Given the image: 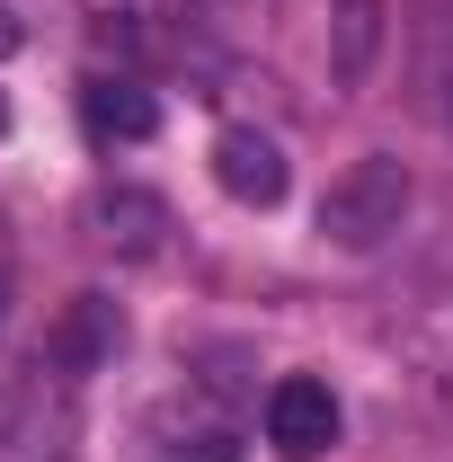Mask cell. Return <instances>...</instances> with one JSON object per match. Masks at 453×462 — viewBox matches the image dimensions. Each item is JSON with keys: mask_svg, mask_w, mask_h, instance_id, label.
Here are the masks:
<instances>
[{"mask_svg": "<svg viewBox=\"0 0 453 462\" xmlns=\"http://www.w3.org/2000/svg\"><path fill=\"white\" fill-rule=\"evenodd\" d=\"M383 36H392V9H383V0H338V18H329V71H338L347 89L374 80Z\"/></svg>", "mask_w": 453, "mask_h": 462, "instance_id": "52a82bcc", "label": "cell"}, {"mask_svg": "<svg viewBox=\"0 0 453 462\" xmlns=\"http://www.w3.org/2000/svg\"><path fill=\"white\" fill-rule=\"evenodd\" d=\"M400 223H409V170H400L392 152H365V161L347 178H329V196H320V240L347 249V258L383 249Z\"/></svg>", "mask_w": 453, "mask_h": 462, "instance_id": "6da1fadb", "label": "cell"}, {"mask_svg": "<svg viewBox=\"0 0 453 462\" xmlns=\"http://www.w3.org/2000/svg\"><path fill=\"white\" fill-rule=\"evenodd\" d=\"M0 311H9V267H0Z\"/></svg>", "mask_w": 453, "mask_h": 462, "instance_id": "8fae6325", "label": "cell"}, {"mask_svg": "<svg viewBox=\"0 0 453 462\" xmlns=\"http://www.w3.org/2000/svg\"><path fill=\"white\" fill-rule=\"evenodd\" d=\"M18 45H27V27H18V9H9V0H0V62L18 54Z\"/></svg>", "mask_w": 453, "mask_h": 462, "instance_id": "9c48e42d", "label": "cell"}, {"mask_svg": "<svg viewBox=\"0 0 453 462\" xmlns=\"http://www.w3.org/2000/svg\"><path fill=\"white\" fill-rule=\"evenodd\" d=\"M89 231H98V249H116V258H161L170 249V205L152 187H98L89 196Z\"/></svg>", "mask_w": 453, "mask_h": 462, "instance_id": "277c9868", "label": "cell"}, {"mask_svg": "<svg viewBox=\"0 0 453 462\" xmlns=\"http://www.w3.org/2000/svg\"><path fill=\"white\" fill-rule=\"evenodd\" d=\"M80 125H89L98 143H152V134H161V98H152L143 80H89V89H80Z\"/></svg>", "mask_w": 453, "mask_h": 462, "instance_id": "8992f818", "label": "cell"}, {"mask_svg": "<svg viewBox=\"0 0 453 462\" xmlns=\"http://www.w3.org/2000/svg\"><path fill=\"white\" fill-rule=\"evenodd\" d=\"M161 462H240V436L231 427H196V436L161 445Z\"/></svg>", "mask_w": 453, "mask_h": 462, "instance_id": "ba28073f", "label": "cell"}, {"mask_svg": "<svg viewBox=\"0 0 453 462\" xmlns=\"http://www.w3.org/2000/svg\"><path fill=\"white\" fill-rule=\"evenodd\" d=\"M214 187H223L231 205H284V152L258 134V125H223L214 134Z\"/></svg>", "mask_w": 453, "mask_h": 462, "instance_id": "3957f363", "label": "cell"}, {"mask_svg": "<svg viewBox=\"0 0 453 462\" xmlns=\"http://www.w3.org/2000/svg\"><path fill=\"white\" fill-rule=\"evenodd\" d=\"M116 338H125V320H116L107 293H71V302H62V320L45 329V365L80 383V374H98V365L116 356Z\"/></svg>", "mask_w": 453, "mask_h": 462, "instance_id": "5b68a950", "label": "cell"}, {"mask_svg": "<svg viewBox=\"0 0 453 462\" xmlns=\"http://www.w3.org/2000/svg\"><path fill=\"white\" fill-rule=\"evenodd\" d=\"M436 89H445V125H453V45H445V71H436Z\"/></svg>", "mask_w": 453, "mask_h": 462, "instance_id": "30bf717a", "label": "cell"}, {"mask_svg": "<svg viewBox=\"0 0 453 462\" xmlns=\"http://www.w3.org/2000/svg\"><path fill=\"white\" fill-rule=\"evenodd\" d=\"M267 445L284 462H320L338 445V401H329V383H311V374H284L276 392H267Z\"/></svg>", "mask_w": 453, "mask_h": 462, "instance_id": "7a4b0ae2", "label": "cell"}, {"mask_svg": "<svg viewBox=\"0 0 453 462\" xmlns=\"http://www.w3.org/2000/svg\"><path fill=\"white\" fill-rule=\"evenodd\" d=\"M0 134H9V98H0Z\"/></svg>", "mask_w": 453, "mask_h": 462, "instance_id": "7c38bea8", "label": "cell"}]
</instances>
